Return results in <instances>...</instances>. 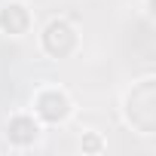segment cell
<instances>
[{"instance_id": "6da1fadb", "label": "cell", "mask_w": 156, "mask_h": 156, "mask_svg": "<svg viewBox=\"0 0 156 156\" xmlns=\"http://www.w3.org/2000/svg\"><path fill=\"white\" fill-rule=\"evenodd\" d=\"M34 113L43 119V122H64L70 116V98L61 92V89H40L34 95Z\"/></svg>"}, {"instance_id": "7a4b0ae2", "label": "cell", "mask_w": 156, "mask_h": 156, "mask_svg": "<svg viewBox=\"0 0 156 156\" xmlns=\"http://www.w3.org/2000/svg\"><path fill=\"white\" fill-rule=\"evenodd\" d=\"M0 28L12 37H22L28 28H31V12L25 3H6L0 6Z\"/></svg>"}, {"instance_id": "3957f363", "label": "cell", "mask_w": 156, "mask_h": 156, "mask_svg": "<svg viewBox=\"0 0 156 156\" xmlns=\"http://www.w3.org/2000/svg\"><path fill=\"white\" fill-rule=\"evenodd\" d=\"M6 135H9V141H12L16 147H28V144L37 141L40 122H37L34 116H16V119L6 126Z\"/></svg>"}]
</instances>
